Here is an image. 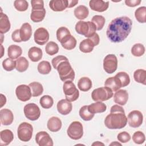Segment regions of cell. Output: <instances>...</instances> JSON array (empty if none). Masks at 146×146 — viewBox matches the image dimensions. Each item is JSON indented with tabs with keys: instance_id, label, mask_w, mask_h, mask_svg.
Returning <instances> with one entry per match:
<instances>
[{
	"instance_id": "1",
	"label": "cell",
	"mask_w": 146,
	"mask_h": 146,
	"mask_svg": "<svg viewBox=\"0 0 146 146\" xmlns=\"http://www.w3.org/2000/svg\"><path fill=\"white\" fill-rule=\"evenodd\" d=\"M132 26V22L129 17L123 16L116 18L108 25L107 36L112 42H121L129 34Z\"/></svg>"
},
{
	"instance_id": "2",
	"label": "cell",
	"mask_w": 146,
	"mask_h": 146,
	"mask_svg": "<svg viewBox=\"0 0 146 146\" xmlns=\"http://www.w3.org/2000/svg\"><path fill=\"white\" fill-rule=\"evenodd\" d=\"M127 123V119L125 112L121 106L115 104L111 107L110 113L104 120L105 125L109 129H121Z\"/></svg>"
},
{
	"instance_id": "3",
	"label": "cell",
	"mask_w": 146,
	"mask_h": 146,
	"mask_svg": "<svg viewBox=\"0 0 146 146\" xmlns=\"http://www.w3.org/2000/svg\"><path fill=\"white\" fill-rule=\"evenodd\" d=\"M56 70L62 81L66 82L67 80H74L75 76V72L68 60L61 62L58 65Z\"/></svg>"
},
{
	"instance_id": "4",
	"label": "cell",
	"mask_w": 146,
	"mask_h": 146,
	"mask_svg": "<svg viewBox=\"0 0 146 146\" xmlns=\"http://www.w3.org/2000/svg\"><path fill=\"white\" fill-rule=\"evenodd\" d=\"M75 30L77 33L84 35V36L88 38L96 33V27L92 22L80 21L75 25Z\"/></svg>"
},
{
	"instance_id": "5",
	"label": "cell",
	"mask_w": 146,
	"mask_h": 146,
	"mask_svg": "<svg viewBox=\"0 0 146 146\" xmlns=\"http://www.w3.org/2000/svg\"><path fill=\"white\" fill-rule=\"evenodd\" d=\"M63 90L67 100L71 102L78 99L79 92L72 81L67 80L64 82L63 86Z\"/></svg>"
},
{
	"instance_id": "6",
	"label": "cell",
	"mask_w": 146,
	"mask_h": 146,
	"mask_svg": "<svg viewBox=\"0 0 146 146\" xmlns=\"http://www.w3.org/2000/svg\"><path fill=\"white\" fill-rule=\"evenodd\" d=\"M113 96V91L108 87H102L96 88L91 93V98L95 102H103Z\"/></svg>"
},
{
	"instance_id": "7",
	"label": "cell",
	"mask_w": 146,
	"mask_h": 146,
	"mask_svg": "<svg viewBox=\"0 0 146 146\" xmlns=\"http://www.w3.org/2000/svg\"><path fill=\"white\" fill-rule=\"evenodd\" d=\"M33 128L31 124L27 122L21 123L17 129V135L19 139L22 141H29L32 137Z\"/></svg>"
},
{
	"instance_id": "8",
	"label": "cell",
	"mask_w": 146,
	"mask_h": 146,
	"mask_svg": "<svg viewBox=\"0 0 146 146\" xmlns=\"http://www.w3.org/2000/svg\"><path fill=\"white\" fill-rule=\"evenodd\" d=\"M67 135L73 140H79L83 135V128L82 124L78 121L72 122L67 130Z\"/></svg>"
},
{
	"instance_id": "9",
	"label": "cell",
	"mask_w": 146,
	"mask_h": 146,
	"mask_svg": "<svg viewBox=\"0 0 146 146\" xmlns=\"http://www.w3.org/2000/svg\"><path fill=\"white\" fill-rule=\"evenodd\" d=\"M24 113L28 119L34 121L40 117V111L36 104L31 103L27 104L24 107Z\"/></svg>"
},
{
	"instance_id": "10",
	"label": "cell",
	"mask_w": 146,
	"mask_h": 146,
	"mask_svg": "<svg viewBox=\"0 0 146 146\" xmlns=\"http://www.w3.org/2000/svg\"><path fill=\"white\" fill-rule=\"evenodd\" d=\"M117 67V59L114 54H108L103 60V68L108 74H112Z\"/></svg>"
},
{
	"instance_id": "11",
	"label": "cell",
	"mask_w": 146,
	"mask_h": 146,
	"mask_svg": "<svg viewBox=\"0 0 146 146\" xmlns=\"http://www.w3.org/2000/svg\"><path fill=\"white\" fill-rule=\"evenodd\" d=\"M129 125L132 128L140 127L143 121L142 113L137 110H133L130 112L127 117Z\"/></svg>"
},
{
	"instance_id": "12",
	"label": "cell",
	"mask_w": 146,
	"mask_h": 146,
	"mask_svg": "<svg viewBox=\"0 0 146 146\" xmlns=\"http://www.w3.org/2000/svg\"><path fill=\"white\" fill-rule=\"evenodd\" d=\"M15 94L17 98L22 102H26L30 99L32 93L29 86L26 84H21L18 86L15 90Z\"/></svg>"
},
{
	"instance_id": "13",
	"label": "cell",
	"mask_w": 146,
	"mask_h": 146,
	"mask_svg": "<svg viewBox=\"0 0 146 146\" xmlns=\"http://www.w3.org/2000/svg\"><path fill=\"white\" fill-rule=\"evenodd\" d=\"M35 42L39 45H43L49 39V33L44 27H39L36 29L34 34Z\"/></svg>"
},
{
	"instance_id": "14",
	"label": "cell",
	"mask_w": 146,
	"mask_h": 146,
	"mask_svg": "<svg viewBox=\"0 0 146 146\" xmlns=\"http://www.w3.org/2000/svg\"><path fill=\"white\" fill-rule=\"evenodd\" d=\"M35 141L39 146H52L53 141L49 134L45 131H40L35 136Z\"/></svg>"
},
{
	"instance_id": "15",
	"label": "cell",
	"mask_w": 146,
	"mask_h": 146,
	"mask_svg": "<svg viewBox=\"0 0 146 146\" xmlns=\"http://www.w3.org/2000/svg\"><path fill=\"white\" fill-rule=\"evenodd\" d=\"M89 6L91 10L94 11L103 12L106 11L108 8L109 2H106L102 0H91L89 2Z\"/></svg>"
},
{
	"instance_id": "16",
	"label": "cell",
	"mask_w": 146,
	"mask_h": 146,
	"mask_svg": "<svg viewBox=\"0 0 146 146\" xmlns=\"http://www.w3.org/2000/svg\"><path fill=\"white\" fill-rule=\"evenodd\" d=\"M72 109V103L66 99H61L57 103V110L63 115H67L71 112Z\"/></svg>"
},
{
	"instance_id": "17",
	"label": "cell",
	"mask_w": 146,
	"mask_h": 146,
	"mask_svg": "<svg viewBox=\"0 0 146 146\" xmlns=\"http://www.w3.org/2000/svg\"><path fill=\"white\" fill-rule=\"evenodd\" d=\"M0 120L2 125H10L14 120V115L11 110L4 108L0 111Z\"/></svg>"
},
{
	"instance_id": "18",
	"label": "cell",
	"mask_w": 146,
	"mask_h": 146,
	"mask_svg": "<svg viewBox=\"0 0 146 146\" xmlns=\"http://www.w3.org/2000/svg\"><path fill=\"white\" fill-rule=\"evenodd\" d=\"M113 101L119 105H125L128 99V94L125 90H119L115 93Z\"/></svg>"
},
{
	"instance_id": "19",
	"label": "cell",
	"mask_w": 146,
	"mask_h": 146,
	"mask_svg": "<svg viewBox=\"0 0 146 146\" xmlns=\"http://www.w3.org/2000/svg\"><path fill=\"white\" fill-rule=\"evenodd\" d=\"M67 0H52L49 2L50 9L54 11H63L67 7Z\"/></svg>"
},
{
	"instance_id": "20",
	"label": "cell",
	"mask_w": 146,
	"mask_h": 146,
	"mask_svg": "<svg viewBox=\"0 0 146 146\" xmlns=\"http://www.w3.org/2000/svg\"><path fill=\"white\" fill-rule=\"evenodd\" d=\"M47 127L49 131L51 132H58L62 127L61 120L56 116L50 117L47 123Z\"/></svg>"
},
{
	"instance_id": "21",
	"label": "cell",
	"mask_w": 146,
	"mask_h": 146,
	"mask_svg": "<svg viewBox=\"0 0 146 146\" xmlns=\"http://www.w3.org/2000/svg\"><path fill=\"white\" fill-rule=\"evenodd\" d=\"M20 30V36L23 42H26L30 39L32 35V28L29 23H23Z\"/></svg>"
},
{
	"instance_id": "22",
	"label": "cell",
	"mask_w": 146,
	"mask_h": 146,
	"mask_svg": "<svg viewBox=\"0 0 146 146\" xmlns=\"http://www.w3.org/2000/svg\"><path fill=\"white\" fill-rule=\"evenodd\" d=\"M104 86L116 92L121 87V84L119 79L115 76L107 78L104 82Z\"/></svg>"
},
{
	"instance_id": "23",
	"label": "cell",
	"mask_w": 146,
	"mask_h": 146,
	"mask_svg": "<svg viewBox=\"0 0 146 146\" xmlns=\"http://www.w3.org/2000/svg\"><path fill=\"white\" fill-rule=\"evenodd\" d=\"M1 137V145H9L14 139V135L13 132L10 129H4L0 132Z\"/></svg>"
},
{
	"instance_id": "24",
	"label": "cell",
	"mask_w": 146,
	"mask_h": 146,
	"mask_svg": "<svg viewBox=\"0 0 146 146\" xmlns=\"http://www.w3.org/2000/svg\"><path fill=\"white\" fill-rule=\"evenodd\" d=\"M43 55L42 50L37 47H31L28 51V56L30 59L34 62H36L40 60Z\"/></svg>"
},
{
	"instance_id": "25",
	"label": "cell",
	"mask_w": 146,
	"mask_h": 146,
	"mask_svg": "<svg viewBox=\"0 0 146 146\" xmlns=\"http://www.w3.org/2000/svg\"><path fill=\"white\" fill-rule=\"evenodd\" d=\"M10 22L6 14L1 13L0 18V33L1 34L6 33L10 29Z\"/></svg>"
},
{
	"instance_id": "26",
	"label": "cell",
	"mask_w": 146,
	"mask_h": 146,
	"mask_svg": "<svg viewBox=\"0 0 146 146\" xmlns=\"http://www.w3.org/2000/svg\"><path fill=\"white\" fill-rule=\"evenodd\" d=\"M88 108L91 113L95 114L97 113L104 112L106 111L107 106L102 102H96L95 103H92L88 106Z\"/></svg>"
},
{
	"instance_id": "27",
	"label": "cell",
	"mask_w": 146,
	"mask_h": 146,
	"mask_svg": "<svg viewBox=\"0 0 146 146\" xmlns=\"http://www.w3.org/2000/svg\"><path fill=\"white\" fill-rule=\"evenodd\" d=\"M22 53V50L21 47L15 44L9 46L7 49V55L9 58L12 59H18Z\"/></svg>"
},
{
	"instance_id": "28",
	"label": "cell",
	"mask_w": 146,
	"mask_h": 146,
	"mask_svg": "<svg viewBox=\"0 0 146 146\" xmlns=\"http://www.w3.org/2000/svg\"><path fill=\"white\" fill-rule=\"evenodd\" d=\"M95 47L94 42L90 38H87L83 40L79 44L80 50L84 53L91 52Z\"/></svg>"
},
{
	"instance_id": "29",
	"label": "cell",
	"mask_w": 146,
	"mask_h": 146,
	"mask_svg": "<svg viewBox=\"0 0 146 146\" xmlns=\"http://www.w3.org/2000/svg\"><path fill=\"white\" fill-rule=\"evenodd\" d=\"M74 13L77 19L83 20L88 17L89 10L86 6L80 5L75 9Z\"/></svg>"
},
{
	"instance_id": "30",
	"label": "cell",
	"mask_w": 146,
	"mask_h": 146,
	"mask_svg": "<svg viewBox=\"0 0 146 146\" xmlns=\"http://www.w3.org/2000/svg\"><path fill=\"white\" fill-rule=\"evenodd\" d=\"M76 40L74 36L70 35L66 38H65L61 42V44L62 47L68 50H71L74 49L76 45Z\"/></svg>"
},
{
	"instance_id": "31",
	"label": "cell",
	"mask_w": 146,
	"mask_h": 146,
	"mask_svg": "<svg viewBox=\"0 0 146 146\" xmlns=\"http://www.w3.org/2000/svg\"><path fill=\"white\" fill-rule=\"evenodd\" d=\"M78 87L82 91H88L92 87V82L88 77H82L78 82Z\"/></svg>"
},
{
	"instance_id": "32",
	"label": "cell",
	"mask_w": 146,
	"mask_h": 146,
	"mask_svg": "<svg viewBox=\"0 0 146 146\" xmlns=\"http://www.w3.org/2000/svg\"><path fill=\"white\" fill-rule=\"evenodd\" d=\"M46 15V10L43 9L38 10H31L30 18L34 22H39L42 21Z\"/></svg>"
},
{
	"instance_id": "33",
	"label": "cell",
	"mask_w": 146,
	"mask_h": 146,
	"mask_svg": "<svg viewBox=\"0 0 146 146\" xmlns=\"http://www.w3.org/2000/svg\"><path fill=\"white\" fill-rule=\"evenodd\" d=\"M29 86L31 89L32 96L33 97L39 96L41 95L43 92V87L42 85L39 82H32L29 84Z\"/></svg>"
},
{
	"instance_id": "34",
	"label": "cell",
	"mask_w": 146,
	"mask_h": 146,
	"mask_svg": "<svg viewBox=\"0 0 146 146\" xmlns=\"http://www.w3.org/2000/svg\"><path fill=\"white\" fill-rule=\"evenodd\" d=\"M135 80L144 85L146 84V71L143 69H137L133 73Z\"/></svg>"
},
{
	"instance_id": "35",
	"label": "cell",
	"mask_w": 146,
	"mask_h": 146,
	"mask_svg": "<svg viewBox=\"0 0 146 146\" xmlns=\"http://www.w3.org/2000/svg\"><path fill=\"white\" fill-rule=\"evenodd\" d=\"M29 62L26 58L22 56L16 60V70L20 72H23L25 71L29 67Z\"/></svg>"
},
{
	"instance_id": "36",
	"label": "cell",
	"mask_w": 146,
	"mask_h": 146,
	"mask_svg": "<svg viewBox=\"0 0 146 146\" xmlns=\"http://www.w3.org/2000/svg\"><path fill=\"white\" fill-rule=\"evenodd\" d=\"M135 16L136 20L140 23H145L146 22V7L141 6L137 9L135 12Z\"/></svg>"
},
{
	"instance_id": "37",
	"label": "cell",
	"mask_w": 146,
	"mask_h": 146,
	"mask_svg": "<svg viewBox=\"0 0 146 146\" xmlns=\"http://www.w3.org/2000/svg\"><path fill=\"white\" fill-rule=\"evenodd\" d=\"M37 68H38V72L40 74L43 75H46L50 72L51 70V66L49 62L43 60L38 64Z\"/></svg>"
},
{
	"instance_id": "38",
	"label": "cell",
	"mask_w": 146,
	"mask_h": 146,
	"mask_svg": "<svg viewBox=\"0 0 146 146\" xmlns=\"http://www.w3.org/2000/svg\"><path fill=\"white\" fill-rule=\"evenodd\" d=\"M79 113L81 118L85 121H89L92 120L95 115L89 111L88 106H84L82 107L79 110Z\"/></svg>"
},
{
	"instance_id": "39",
	"label": "cell",
	"mask_w": 146,
	"mask_h": 146,
	"mask_svg": "<svg viewBox=\"0 0 146 146\" xmlns=\"http://www.w3.org/2000/svg\"><path fill=\"white\" fill-rule=\"evenodd\" d=\"M39 103L43 108L48 109L52 106L54 104V100L51 96L47 95H44L40 98Z\"/></svg>"
},
{
	"instance_id": "40",
	"label": "cell",
	"mask_w": 146,
	"mask_h": 146,
	"mask_svg": "<svg viewBox=\"0 0 146 146\" xmlns=\"http://www.w3.org/2000/svg\"><path fill=\"white\" fill-rule=\"evenodd\" d=\"M105 18L102 15H96L92 18V22L96 26V30H102L105 24Z\"/></svg>"
},
{
	"instance_id": "41",
	"label": "cell",
	"mask_w": 146,
	"mask_h": 146,
	"mask_svg": "<svg viewBox=\"0 0 146 146\" xmlns=\"http://www.w3.org/2000/svg\"><path fill=\"white\" fill-rule=\"evenodd\" d=\"M45 51L47 54L50 55H54L58 52L59 46L55 42L50 41L46 44L45 47Z\"/></svg>"
},
{
	"instance_id": "42",
	"label": "cell",
	"mask_w": 146,
	"mask_h": 146,
	"mask_svg": "<svg viewBox=\"0 0 146 146\" xmlns=\"http://www.w3.org/2000/svg\"><path fill=\"white\" fill-rule=\"evenodd\" d=\"M145 52V47L141 43L135 44L131 48V53L135 56H141Z\"/></svg>"
},
{
	"instance_id": "43",
	"label": "cell",
	"mask_w": 146,
	"mask_h": 146,
	"mask_svg": "<svg viewBox=\"0 0 146 146\" xmlns=\"http://www.w3.org/2000/svg\"><path fill=\"white\" fill-rule=\"evenodd\" d=\"M115 76L117 77L120 80L121 84V87L127 86L130 83L129 76L125 72H119L115 75Z\"/></svg>"
},
{
	"instance_id": "44",
	"label": "cell",
	"mask_w": 146,
	"mask_h": 146,
	"mask_svg": "<svg viewBox=\"0 0 146 146\" xmlns=\"http://www.w3.org/2000/svg\"><path fill=\"white\" fill-rule=\"evenodd\" d=\"M70 35V30L66 27H60L56 31V38L60 42Z\"/></svg>"
},
{
	"instance_id": "45",
	"label": "cell",
	"mask_w": 146,
	"mask_h": 146,
	"mask_svg": "<svg viewBox=\"0 0 146 146\" xmlns=\"http://www.w3.org/2000/svg\"><path fill=\"white\" fill-rule=\"evenodd\" d=\"M2 66L6 71H11L16 67V61L10 58H6L3 61Z\"/></svg>"
},
{
	"instance_id": "46",
	"label": "cell",
	"mask_w": 146,
	"mask_h": 146,
	"mask_svg": "<svg viewBox=\"0 0 146 146\" xmlns=\"http://www.w3.org/2000/svg\"><path fill=\"white\" fill-rule=\"evenodd\" d=\"M14 6L18 11H25L27 10L29 7V3L25 0H16L14 2Z\"/></svg>"
},
{
	"instance_id": "47",
	"label": "cell",
	"mask_w": 146,
	"mask_h": 146,
	"mask_svg": "<svg viewBox=\"0 0 146 146\" xmlns=\"http://www.w3.org/2000/svg\"><path fill=\"white\" fill-rule=\"evenodd\" d=\"M132 140L136 144H141L145 140V135L141 131H136L132 135Z\"/></svg>"
},
{
	"instance_id": "48",
	"label": "cell",
	"mask_w": 146,
	"mask_h": 146,
	"mask_svg": "<svg viewBox=\"0 0 146 146\" xmlns=\"http://www.w3.org/2000/svg\"><path fill=\"white\" fill-rule=\"evenodd\" d=\"M117 139L120 142L125 143L128 142L130 140L131 136L127 132L123 131V132H120L117 135Z\"/></svg>"
},
{
	"instance_id": "49",
	"label": "cell",
	"mask_w": 146,
	"mask_h": 146,
	"mask_svg": "<svg viewBox=\"0 0 146 146\" xmlns=\"http://www.w3.org/2000/svg\"><path fill=\"white\" fill-rule=\"evenodd\" d=\"M31 10H38L44 9V3L42 0H32L31 1Z\"/></svg>"
},
{
	"instance_id": "50",
	"label": "cell",
	"mask_w": 146,
	"mask_h": 146,
	"mask_svg": "<svg viewBox=\"0 0 146 146\" xmlns=\"http://www.w3.org/2000/svg\"><path fill=\"white\" fill-rule=\"evenodd\" d=\"M64 60H68V59H67V57H66L65 56H63V55H58V56L52 59V61H51L53 67L55 69H56V67H57L58 65L61 62L64 61Z\"/></svg>"
},
{
	"instance_id": "51",
	"label": "cell",
	"mask_w": 146,
	"mask_h": 146,
	"mask_svg": "<svg viewBox=\"0 0 146 146\" xmlns=\"http://www.w3.org/2000/svg\"><path fill=\"white\" fill-rule=\"evenodd\" d=\"M11 38L13 40H14L15 42H22L20 36V30L19 29H16L11 34Z\"/></svg>"
},
{
	"instance_id": "52",
	"label": "cell",
	"mask_w": 146,
	"mask_h": 146,
	"mask_svg": "<svg viewBox=\"0 0 146 146\" xmlns=\"http://www.w3.org/2000/svg\"><path fill=\"white\" fill-rule=\"evenodd\" d=\"M141 0H125V3L129 7H135L141 3Z\"/></svg>"
},
{
	"instance_id": "53",
	"label": "cell",
	"mask_w": 146,
	"mask_h": 146,
	"mask_svg": "<svg viewBox=\"0 0 146 146\" xmlns=\"http://www.w3.org/2000/svg\"><path fill=\"white\" fill-rule=\"evenodd\" d=\"M88 38H90L92 40V41L94 42V43L95 44V46L99 44V42H100V38H99V35L96 33H95L91 37Z\"/></svg>"
},
{
	"instance_id": "54",
	"label": "cell",
	"mask_w": 146,
	"mask_h": 146,
	"mask_svg": "<svg viewBox=\"0 0 146 146\" xmlns=\"http://www.w3.org/2000/svg\"><path fill=\"white\" fill-rule=\"evenodd\" d=\"M67 1H68L67 7L68 8H71L75 6L78 3V1L77 0H67Z\"/></svg>"
},
{
	"instance_id": "55",
	"label": "cell",
	"mask_w": 146,
	"mask_h": 146,
	"mask_svg": "<svg viewBox=\"0 0 146 146\" xmlns=\"http://www.w3.org/2000/svg\"><path fill=\"white\" fill-rule=\"evenodd\" d=\"M0 95H1V107H2L4 106V104H5V103L6 102V98L2 94Z\"/></svg>"
},
{
	"instance_id": "56",
	"label": "cell",
	"mask_w": 146,
	"mask_h": 146,
	"mask_svg": "<svg viewBox=\"0 0 146 146\" xmlns=\"http://www.w3.org/2000/svg\"><path fill=\"white\" fill-rule=\"evenodd\" d=\"M121 145V144L119 143H117V141H114L112 143L110 144V145Z\"/></svg>"
},
{
	"instance_id": "57",
	"label": "cell",
	"mask_w": 146,
	"mask_h": 146,
	"mask_svg": "<svg viewBox=\"0 0 146 146\" xmlns=\"http://www.w3.org/2000/svg\"><path fill=\"white\" fill-rule=\"evenodd\" d=\"M104 145V144H103V143H99V141H97L96 143H93L92 144V145Z\"/></svg>"
}]
</instances>
